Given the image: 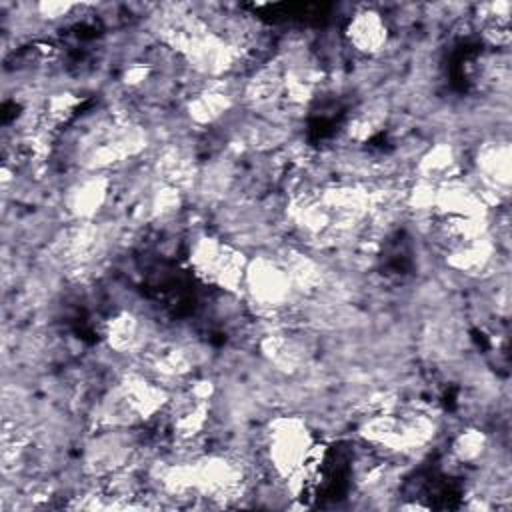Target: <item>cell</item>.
I'll list each match as a JSON object with an SVG mask.
<instances>
[{
    "label": "cell",
    "mask_w": 512,
    "mask_h": 512,
    "mask_svg": "<svg viewBox=\"0 0 512 512\" xmlns=\"http://www.w3.org/2000/svg\"><path fill=\"white\" fill-rule=\"evenodd\" d=\"M346 38L358 52L372 56L386 46L388 28L378 12L362 10L350 18L346 26Z\"/></svg>",
    "instance_id": "cell-1"
}]
</instances>
